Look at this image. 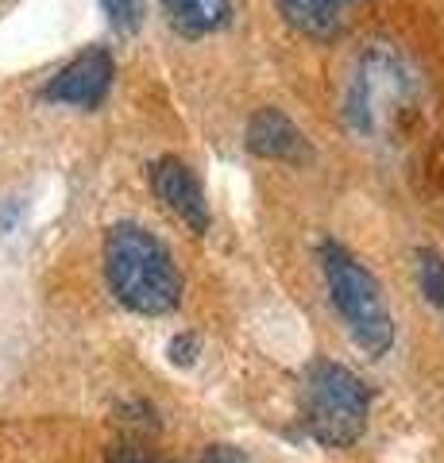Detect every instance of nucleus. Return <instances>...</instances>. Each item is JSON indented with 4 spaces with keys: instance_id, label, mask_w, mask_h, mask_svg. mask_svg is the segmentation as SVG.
I'll use <instances>...</instances> for the list:
<instances>
[{
    "instance_id": "1",
    "label": "nucleus",
    "mask_w": 444,
    "mask_h": 463,
    "mask_svg": "<svg viewBox=\"0 0 444 463\" xmlns=\"http://www.w3.org/2000/svg\"><path fill=\"white\" fill-rule=\"evenodd\" d=\"M105 279L128 313L163 317L182 301V274L166 243L136 221H120L105 236Z\"/></svg>"
},
{
    "instance_id": "2",
    "label": "nucleus",
    "mask_w": 444,
    "mask_h": 463,
    "mask_svg": "<svg viewBox=\"0 0 444 463\" xmlns=\"http://www.w3.org/2000/svg\"><path fill=\"white\" fill-rule=\"evenodd\" d=\"M317 259H321L328 298H333V306L340 313L344 328H348L352 344L364 347L371 359L386 355L394 347V317L386 309L375 274H371L348 248H340L336 240H321Z\"/></svg>"
},
{
    "instance_id": "3",
    "label": "nucleus",
    "mask_w": 444,
    "mask_h": 463,
    "mask_svg": "<svg viewBox=\"0 0 444 463\" xmlns=\"http://www.w3.org/2000/svg\"><path fill=\"white\" fill-rule=\"evenodd\" d=\"M371 386L333 359H313L302 379V425L321 448H352L367 432Z\"/></svg>"
},
{
    "instance_id": "4",
    "label": "nucleus",
    "mask_w": 444,
    "mask_h": 463,
    "mask_svg": "<svg viewBox=\"0 0 444 463\" xmlns=\"http://www.w3.org/2000/svg\"><path fill=\"white\" fill-rule=\"evenodd\" d=\"M112 74H117V62L105 47H90L85 54H78L74 62H66L59 74L47 81L43 97L54 100V105H78V109H97L109 93Z\"/></svg>"
},
{
    "instance_id": "5",
    "label": "nucleus",
    "mask_w": 444,
    "mask_h": 463,
    "mask_svg": "<svg viewBox=\"0 0 444 463\" xmlns=\"http://www.w3.org/2000/svg\"><path fill=\"white\" fill-rule=\"evenodd\" d=\"M151 190L163 205L178 216L182 224H190V232H209V201L205 190L197 182V174L182 163V158L166 155L159 163H151Z\"/></svg>"
},
{
    "instance_id": "6",
    "label": "nucleus",
    "mask_w": 444,
    "mask_h": 463,
    "mask_svg": "<svg viewBox=\"0 0 444 463\" xmlns=\"http://www.w3.org/2000/svg\"><path fill=\"white\" fill-rule=\"evenodd\" d=\"M248 151L260 158H282V163H309V139L302 136L290 116L279 109H260L248 120Z\"/></svg>"
},
{
    "instance_id": "7",
    "label": "nucleus",
    "mask_w": 444,
    "mask_h": 463,
    "mask_svg": "<svg viewBox=\"0 0 444 463\" xmlns=\"http://www.w3.org/2000/svg\"><path fill=\"white\" fill-rule=\"evenodd\" d=\"M355 5L364 0H279L282 16L309 39H336L348 20V8Z\"/></svg>"
},
{
    "instance_id": "8",
    "label": "nucleus",
    "mask_w": 444,
    "mask_h": 463,
    "mask_svg": "<svg viewBox=\"0 0 444 463\" xmlns=\"http://www.w3.org/2000/svg\"><path fill=\"white\" fill-rule=\"evenodd\" d=\"M170 27L185 39H202L228 27L232 20V0H163Z\"/></svg>"
},
{
    "instance_id": "9",
    "label": "nucleus",
    "mask_w": 444,
    "mask_h": 463,
    "mask_svg": "<svg viewBox=\"0 0 444 463\" xmlns=\"http://www.w3.org/2000/svg\"><path fill=\"white\" fill-rule=\"evenodd\" d=\"M418 286L429 298V306L440 309V317H444V259L429 248L418 251Z\"/></svg>"
},
{
    "instance_id": "10",
    "label": "nucleus",
    "mask_w": 444,
    "mask_h": 463,
    "mask_svg": "<svg viewBox=\"0 0 444 463\" xmlns=\"http://www.w3.org/2000/svg\"><path fill=\"white\" fill-rule=\"evenodd\" d=\"M109 24L124 35H136L143 27V16H147V0H101Z\"/></svg>"
},
{
    "instance_id": "11",
    "label": "nucleus",
    "mask_w": 444,
    "mask_h": 463,
    "mask_svg": "<svg viewBox=\"0 0 444 463\" xmlns=\"http://www.w3.org/2000/svg\"><path fill=\"white\" fill-rule=\"evenodd\" d=\"M166 355H170L175 367H194L197 355H202V344H197L194 332H178V336L166 344Z\"/></svg>"
},
{
    "instance_id": "12",
    "label": "nucleus",
    "mask_w": 444,
    "mask_h": 463,
    "mask_svg": "<svg viewBox=\"0 0 444 463\" xmlns=\"http://www.w3.org/2000/svg\"><path fill=\"white\" fill-rule=\"evenodd\" d=\"M202 463H251V456L236 444H209L202 452Z\"/></svg>"
},
{
    "instance_id": "13",
    "label": "nucleus",
    "mask_w": 444,
    "mask_h": 463,
    "mask_svg": "<svg viewBox=\"0 0 444 463\" xmlns=\"http://www.w3.org/2000/svg\"><path fill=\"white\" fill-rule=\"evenodd\" d=\"M109 463H163V459H155L151 452H143L136 444H117L109 452Z\"/></svg>"
}]
</instances>
